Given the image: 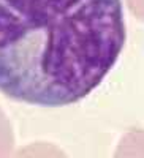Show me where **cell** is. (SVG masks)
<instances>
[{
    "label": "cell",
    "instance_id": "6da1fadb",
    "mask_svg": "<svg viewBox=\"0 0 144 158\" xmlns=\"http://www.w3.org/2000/svg\"><path fill=\"white\" fill-rule=\"evenodd\" d=\"M124 44L121 0H0V92L44 108L78 103Z\"/></svg>",
    "mask_w": 144,
    "mask_h": 158
}]
</instances>
